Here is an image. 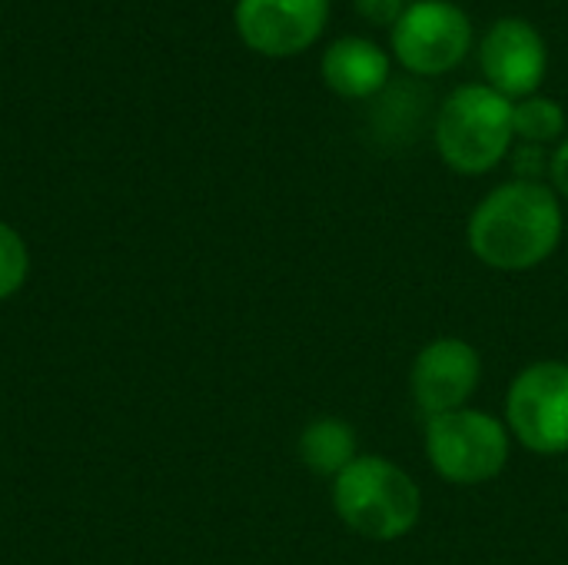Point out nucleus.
<instances>
[{"instance_id": "obj_3", "label": "nucleus", "mask_w": 568, "mask_h": 565, "mask_svg": "<svg viewBox=\"0 0 568 565\" xmlns=\"http://www.w3.org/2000/svg\"><path fill=\"white\" fill-rule=\"evenodd\" d=\"M513 100L489 83L456 87L436 113V150L463 176H483L513 150Z\"/></svg>"}, {"instance_id": "obj_14", "label": "nucleus", "mask_w": 568, "mask_h": 565, "mask_svg": "<svg viewBox=\"0 0 568 565\" xmlns=\"http://www.w3.org/2000/svg\"><path fill=\"white\" fill-rule=\"evenodd\" d=\"M406 0H356V10L369 20V23H396L399 13L406 10Z\"/></svg>"}, {"instance_id": "obj_5", "label": "nucleus", "mask_w": 568, "mask_h": 565, "mask_svg": "<svg viewBox=\"0 0 568 565\" xmlns=\"http://www.w3.org/2000/svg\"><path fill=\"white\" fill-rule=\"evenodd\" d=\"M506 426L529 453H568V363L539 360L509 383Z\"/></svg>"}, {"instance_id": "obj_11", "label": "nucleus", "mask_w": 568, "mask_h": 565, "mask_svg": "<svg viewBox=\"0 0 568 565\" xmlns=\"http://www.w3.org/2000/svg\"><path fill=\"white\" fill-rule=\"evenodd\" d=\"M359 456L356 430L339 416H320L300 433V460L310 473L336 480Z\"/></svg>"}, {"instance_id": "obj_8", "label": "nucleus", "mask_w": 568, "mask_h": 565, "mask_svg": "<svg viewBox=\"0 0 568 565\" xmlns=\"http://www.w3.org/2000/svg\"><path fill=\"white\" fill-rule=\"evenodd\" d=\"M240 40L263 57H296L316 43L329 20V0H236Z\"/></svg>"}, {"instance_id": "obj_2", "label": "nucleus", "mask_w": 568, "mask_h": 565, "mask_svg": "<svg viewBox=\"0 0 568 565\" xmlns=\"http://www.w3.org/2000/svg\"><path fill=\"white\" fill-rule=\"evenodd\" d=\"M333 506L346 529L369 543H399L423 516L416 480L386 456H356L333 480Z\"/></svg>"}, {"instance_id": "obj_9", "label": "nucleus", "mask_w": 568, "mask_h": 565, "mask_svg": "<svg viewBox=\"0 0 568 565\" xmlns=\"http://www.w3.org/2000/svg\"><path fill=\"white\" fill-rule=\"evenodd\" d=\"M479 67L486 83L503 97H532L546 80L549 50L542 33L523 17H499L483 43H479Z\"/></svg>"}, {"instance_id": "obj_4", "label": "nucleus", "mask_w": 568, "mask_h": 565, "mask_svg": "<svg viewBox=\"0 0 568 565\" xmlns=\"http://www.w3.org/2000/svg\"><path fill=\"white\" fill-rule=\"evenodd\" d=\"M426 456L446 483L483 486L506 470L513 456V436L506 420L463 406L426 420Z\"/></svg>"}, {"instance_id": "obj_6", "label": "nucleus", "mask_w": 568, "mask_h": 565, "mask_svg": "<svg viewBox=\"0 0 568 565\" xmlns=\"http://www.w3.org/2000/svg\"><path fill=\"white\" fill-rule=\"evenodd\" d=\"M473 47V20L453 0H416L393 23L396 60L419 73L439 77L456 70Z\"/></svg>"}, {"instance_id": "obj_10", "label": "nucleus", "mask_w": 568, "mask_h": 565, "mask_svg": "<svg viewBox=\"0 0 568 565\" xmlns=\"http://www.w3.org/2000/svg\"><path fill=\"white\" fill-rule=\"evenodd\" d=\"M320 73L333 93H339L346 100H363L386 87L389 57L369 37H339L323 50Z\"/></svg>"}, {"instance_id": "obj_15", "label": "nucleus", "mask_w": 568, "mask_h": 565, "mask_svg": "<svg viewBox=\"0 0 568 565\" xmlns=\"http://www.w3.org/2000/svg\"><path fill=\"white\" fill-rule=\"evenodd\" d=\"M549 176H552L556 193L568 200V137L556 147V153H552V160H549Z\"/></svg>"}, {"instance_id": "obj_12", "label": "nucleus", "mask_w": 568, "mask_h": 565, "mask_svg": "<svg viewBox=\"0 0 568 565\" xmlns=\"http://www.w3.org/2000/svg\"><path fill=\"white\" fill-rule=\"evenodd\" d=\"M513 130L519 140L539 147V143H552L566 133V110L559 100L549 97H523L513 103Z\"/></svg>"}, {"instance_id": "obj_7", "label": "nucleus", "mask_w": 568, "mask_h": 565, "mask_svg": "<svg viewBox=\"0 0 568 565\" xmlns=\"http://www.w3.org/2000/svg\"><path fill=\"white\" fill-rule=\"evenodd\" d=\"M483 380V360L473 343L459 336H439L426 343L409 370V390L426 420L469 406Z\"/></svg>"}, {"instance_id": "obj_13", "label": "nucleus", "mask_w": 568, "mask_h": 565, "mask_svg": "<svg viewBox=\"0 0 568 565\" xmlns=\"http://www.w3.org/2000/svg\"><path fill=\"white\" fill-rule=\"evenodd\" d=\"M30 276V250L23 236L0 220V303L17 296Z\"/></svg>"}, {"instance_id": "obj_1", "label": "nucleus", "mask_w": 568, "mask_h": 565, "mask_svg": "<svg viewBox=\"0 0 568 565\" xmlns=\"http://www.w3.org/2000/svg\"><path fill=\"white\" fill-rule=\"evenodd\" d=\"M566 216L559 193L539 180H509L489 190L469 216V250L499 273H526L562 243Z\"/></svg>"}]
</instances>
